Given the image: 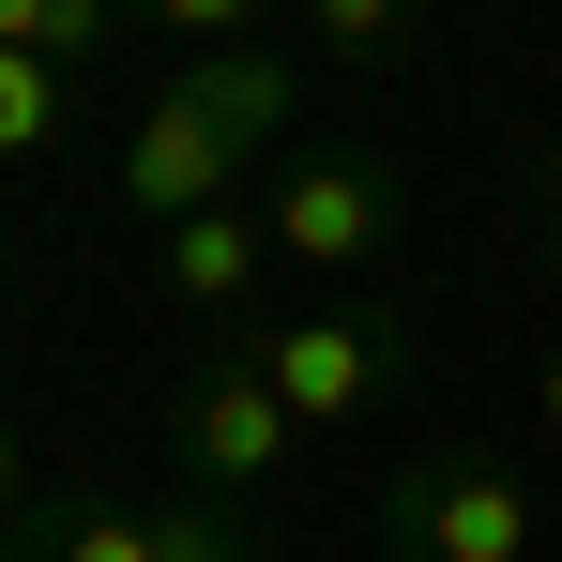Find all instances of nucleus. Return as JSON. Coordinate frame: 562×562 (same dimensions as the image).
Segmentation results:
<instances>
[{
    "label": "nucleus",
    "mask_w": 562,
    "mask_h": 562,
    "mask_svg": "<svg viewBox=\"0 0 562 562\" xmlns=\"http://www.w3.org/2000/svg\"><path fill=\"white\" fill-rule=\"evenodd\" d=\"M244 350H259V380L289 395L304 441H319V426H366L380 395L411 380V335H395V304H366V289H335V304H259Z\"/></svg>",
    "instance_id": "1"
},
{
    "label": "nucleus",
    "mask_w": 562,
    "mask_h": 562,
    "mask_svg": "<svg viewBox=\"0 0 562 562\" xmlns=\"http://www.w3.org/2000/svg\"><path fill=\"white\" fill-rule=\"evenodd\" d=\"M380 548L395 562H532V486L471 441H441L380 486Z\"/></svg>",
    "instance_id": "2"
},
{
    "label": "nucleus",
    "mask_w": 562,
    "mask_h": 562,
    "mask_svg": "<svg viewBox=\"0 0 562 562\" xmlns=\"http://www.w3.org/2000/svg\"><path fill=\"white\" fill-rule=\"evenodd\" d=\"M0 562H244V502H213V486H183V502H31L0 532Z\"/></svg>",
    "instance_id": "3"
},
{
    "label": "nucleus",
    "mask_w": 562,
    "mask_h": 562,
    "mask_svg": "<svg viewBox=\"0 0 562 562\" xmlns=\"http://www.w3.org/2000/svg\"><path fill=\"white\" fill-rule=\"evenodd\" d=\"M259 213H274L289 274H366L395 244V213H411V183H395V153H289Z\"/></svg>",
    "instance_id": "4"
},
{
    "label": "nucleus",
    "mask_w": 562,
    "mask_h": 562,
    "mask_svg": "<svg viewBox=\"0 0 562 562\" xmlns=\"http://www.w3.org/2000/svg\"><path fill=\"white\" fill-rule=\"evenodd\" d=\"M244 168H259V137H228V122L198 106V77H168V92L122 122V213H137V228L228 213V198H244Z\"/></svg>",
    "instance_id": "5"
},
{
    "label": "nucleus",
    "mask_w": 562,
    "mask_h": 562,
    "mask_svg": "<svg viewBox=\"0 0 562 562\" xmlns=\"http://www.w3.org/2000/svg\"><path fill=\"white\" fill-rule=\"evenodd\" d=\"M168 426H183V471L213 486V502H259V486H274V471L304 457V426H289V395L259 380V350H228V366H198Z\"/></svg>",
    "instance_id": "6"
},
{
    "label": "nucleus",
    "mask_w": 562,
    "mask_h": 562,
    "mask_svg": "<svg viewBox=\"0 0 562 562\" xmlns=\"http://www.w3.org/2000/svg\"><path fill=\"white\" fill-rule=\"evenodd\" d=\"M153 274H168V304H198V319H259V289H274L289 259H274V213H259V198H228V213L153 228Z\"/></svg>",
    "instance_id": "7"
},
{
    "label": "nucleus",
    "mask_w": 562,
    "mask_h": 562,
    "mask_svg": "<svg viewBox=\"0 0 562 562\" xmlns=\"http://www.w3.org/2000/svg\"><path fill=\"white\" fill-rule=\"evenodd\" d=\"M183 77H198V106H213L228 137H259V153L289 137V61L274 46H213V61H183Z\"/></svg>",
    "instance_id": "8"
},
{
    "label": "nucleus",
    "mask_w": 562,
    "mask_h": 562,
    "mask_svg": "<svg viewBox=\"0 0 562 562\" xmlns=\"http://www.w3.org/2000/svg\"><path fill=\"white\" fill-rule=\"evenodd\" d=\"M106 31H122V0H0V46H31V61H106Z\"/></svg>",
    "instance_id": "9"
},
{
    "label": "nucleus",
    "mask_w": 562,
    "mask_h": 562,
    "mask_svg": "<svg viewBox=\"0 0 562 562\" xmlns=\"http://www.w3.org/2000/svg\"><path fill=\"white\" fill-rule=\"evenodd\" d=\"M61 106H77V77H61V61H31V46H0V168H31V153L61 137Z\"/></svg>",
    "instance_id": "10"
},
{
    "label": "nucleus",
    "mask_w": 562,
    "mask_h": 562,
    "mask_svg": "<svg viewBox=\"0 0 562 562\" xmlns=\"http://www.w3.org/2000/svg\"><path fill=\"white\" fill-rule=\"evenodd\" d=\"M289 15H304V31H319V46H335V61H411V31H426V0H289Z\"/></svg>",
    "instance_id": "11"
},
{
    "label": "nucleus",
    "mask_w": 562,
    "mask_h": 562,
    "mask_svg": "<svg viewBox=\"0 0 562 562\" xmlns=\"http://www.w3.org/2000/svg\"><path fill=\"white\" fill-rule=\"evenodd\" d=\"M137 15H153L183 61H213V46H259V15H274V0H137Z\"/></svg>",
    "instance_id": "12"
},
{
    "label": "nucleus",
    "mask_w": 562,
    "mask_h": 562,
    "mask_svg": "<svg viewBox=\"0 0 562 562\" xmlns=\"http://www.w3.org/2000/svg\"><path fill=\"white\" fill-rule=\"evenodd\" d=\"M31 517V471H15V426H0V532Z\"/></svg>",
    "instance_id": "13"
},
{
    "label": "nucleus",
    "mask_w": 562,
    "mask_h": 562,
    "mask_svg": "<svg viewBox=\"0 0 562 562\" xmlns=\"http://www.w3.org/2000/svg\"><path fill=\"white\" fill-rule=\"evenodd\" d=\"M532 426H548V441H562V350H548V366H532Z\"/></svg>",
    "instance_id": "14"
},
{
    "label": "nucleus",
    "mask_w": 562,
    "mask_h": 562,
    "mask_svg": "<svg viewBox=\"0 0 562 562\" xmlns=\"http://www.w3.org/2000/svg\"><path fill=\"white\" fill-rule=\"evenodd\" d=\"M532 228H548V259H562V153H548V183H532Z\"/></svg>",
    "instance_id": "15"
}]
</instances>
